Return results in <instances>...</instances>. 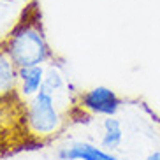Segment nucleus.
I'll return each instance as SVG.
<instances>
[{
	"label": "nucleus",
	"mask_w": 160,
	"mask_h": 160,
	"mask_svg": "<svg viewBox=\"0 0 160 160\" xmlns=\"http://www.w3.org/2000/svg\"><path fill=\"white\" fill-rule=\"evenodd\" d=\"M60 160H123L120 157L113 155L111 151H104L100 148L88 142H72L69 146H63L58 151Z\"/></svg>",
	"instance_id": "4"
},
{
	"label": "nucleus",
	"mask_w": 160,
	"mask_h": 160,
	"mask_svg": "<svg viewBox=\"0 0 160 160\" xmlns=\"http://www.w3.org/2000/svg\"><path fill=\"white\" fill-rule=\"evenodd\" d=\"M83 108H86L92 113L104 114V116H114L120 109V99L111 88L106 86H97L86 92L81 97Z\"/></svg>",
	"instance_id": "3"
},
{
	"label": "nucleus",
	"mask_w": 160,
	"mask_h": 160,
	"mask_svg": "<svg viewBox=\"0 0 160 160\" xmlns=\"http://www.w3.org/2000/svg\"><path fill=\"white\" fill-rule=\"evenodd\" d=\"M123 141V128L122 123L116 118L108 116L104 120V136H102V148L106 150H116Z\"/></svg>",
	"instance_id": "6"
},
{
	"label": "nucleus",
	"mask_w": 160,
	"mask_h": 160,
	"mask_svg": "<svg viewBox=\"0 0 160 160\" xmlns=\"http://www.w3.org/2000/svg\"><path fill=\"white\" fill-rule=\"evenodd\" d=\"M146 160H160V151H153L146 157Z\"/></svg>",
	"instance_id": "9"
},
{
	"label": "nucleus",
	"mask_w": 160,
	"mask_h": 160,
	"mask_svg": "<svg viewBox=\"0 0 160 160\" xmlns=\"http://www.w3.org/2000/svg\"><path fill=\"white\" fill-rule=\"evenodd\" d=\"M60 114H58L57 108H55V100H53V93H49L48 90L41 88V92L35 93L32 104L28 108V125L35 134L41 136H48L51 132L58 130L60 127Z\"/></svg>",
	"instance_id": "2"
},
{
	"label": "nucleus",
	"mask_w": 160,
	"mask_h": 160,
	"mask_svg": "<svg viewBox=\"0 0 160 160\" xmlns=\"http://www.w3.org/2000/svg\"><path fill=\"white\" fill-rule=\"evenodd\" d=\"M16 69L18 67L11 62L7 53H0V95L7 93L14 86V81L18 78Z\"/></svg>",
	"instance_id": "7"
},
{
	"label": "nucleus",
	"mask_w": 160,
	"mask_h": 160,
	"mask_svg": "<svg viewBox=\"0 0 160 160\" xmlns=\"http://www.w3.org/2000/svg\"><path fill=\"white\" fill-rule=\"evenodd\" d=\"M62 85H63V81H62V76L58 71H55V69H49V71L46 72V78H44V85L42 88L48 90L49 93H53L55 90H60Z\"/></svg>",
	"instance_id": "8"
},
{
	"label": "nucleus",
	"mask_w": 160,
	"mask_h": 160,
	"mask_svg": "<svg viewBox=\"0 0 160 160\" xmlns=\"http://www.w3.org/2000/svg\"><path fill=\"white\" fill-rule=\"evenodd\" d=\"M18 78L21 81V92L25 95L37 93L39 88L44 85V71L41 65L28 67V69H18Z\"/></svg>",
	"instance_id": "5"
},
{
	"label": "nucleus",
	"mask_w": 160,
	"mask_h": 160,
	"mask_svg": "<svg viewBox=\"0 0 160 160\" xmlns=\"http://www.w3.org/2000/svg\"><path fill=\"white\" fill-rule=\"evenodd\" d=\"M5 53L18 69L37 67L49 57V46L41 28L39 18H27L12 30L5 42Z\"/></svg>",
	"instance_id": "1"
}]
</instances>
